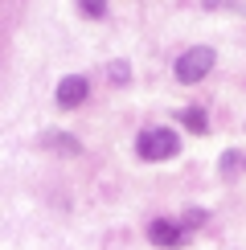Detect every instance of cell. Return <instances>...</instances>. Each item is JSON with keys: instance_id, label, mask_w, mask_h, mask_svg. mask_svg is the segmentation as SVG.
I'll return each mask as SVG.
<instances>
[{"instance_id": "obj_1", "label": "cell", "mask_w": 246, "mask_h": 250, "mask_svg": "<svg viewBox=\"0 0 246 250\" xmlns=\"http://www.w3.org/2000/svg\"><path fill=\"white\" fill-rule=\"evenodd\" d=\"M177 148H181V140H177V131H168V127L140 131V140H136V152L144 160H168V156H177Z\"/></svg>"}, {"instance_id": "obj_2", "label": "cell", "mask_w": 246, "mask_h": 250, "mask_svg": "<svg viewBox=\"0 0 246 250\" xmlns=\"http://www.w3.org/2000/svg\"><path fill=\"white\" fill-rule=\"evenodd\" d=\"M209 70H213V49L209 45H193V49H184L177 58V82H184V86L201 82Z\"/></svg>"}, {"instance_id": "obj_3", "label": "cell", "mask_w": 246, "mask_h": 250, "mask_svg": "<svg viewBox=\"0 0 246 250\" xmlns=\"http://www.w3.org/2000/svg\"><path fill=\"white\" fill-rule=\"evenodd\" d=\"M148 242L160 246V250H177V246L189 242V234H184L177 222H168V217H156V222L148 226Z\"/></svg>"}, {"instance_id": "obj_4", "label": "cell", "mask_w": 246, "mask_h": 250, "mask_svg": "<svg viewBox=\"0 0 246 250\" xmlns=\"http://www.w3.org/2000/svg\"><path fill=\"white\" fill-rule=\"evenodd\" d=\"M86 90H90V86H86V78H82V74L62 78V82H58V107H62V111H74L78 103L86 99Z\"/></svg>"}, {"instance_id": "obj_5", "label": "cell", "mask_w": 246, "mask_h": 250, "mask_svg": "<svg viewBox=\"0 0 246 250\" xmlns=\"http://www.w3.org/2000/svg\"><path fill=\"white\" fill-rule=\"evenodd\" d=\"M45 148H58V152L78 156V140H70V135H62V131H49V135H45Z\"/></svg>"}, {"instance_id": "obj_6", "label": "cell", "mask_w": 246, "mask_h": 250, "mask_svg": "<svg viewBox=\"0 0 246 250\" xmlns=\"http://www.w3.org/2000/svg\"><path fill=\"white\" fill-rule=\"evenodd\" d=\"M181 123H184V127H189V131H205V111L201 107H189V111H184V115H181Z\"/></svg>"}, {"instance_id": "obj_7", "label": "cell", "mask_w": 246, "mask_h": 250, "mask_svg": "<svg viewBox=\"0 0 246 250\" xmlns=\"http://www.w3.org/2000/svg\"><path fill=\"white\" fill-rule=\"evenodd\" d=\"M78 8H82V13H86V17H102V13H107V0H78Z\"/></svg>"}, {"instance_id": "obj_8", "label": "cell", "mask_w": 246, "mask_h": 250, "mask_svg": "<svg viewBox=\"0 0 246 250\" xmlns=\"http://www.w3.org/2000/svg\"><path fill=\"white\" fill-rule=\"evenodd\" d=\"M111 74H115V82H127V62H115V66H111Z\"/></svg>"}, {"instance_id": "obj_9", "label": "cell", "mask_w": 246, "mask_h": 250, "mask_svg": "<svg viewBox=\"0 0 246 250\" xmlns=\"http://www.w3.org/2000/svg\"><path fill=\"white\" fill-rule=\"evenodd\" d=\"M234 164H238V152H226V160H222V168H226V172H234Z\"/></svg>"}]
</instances>
